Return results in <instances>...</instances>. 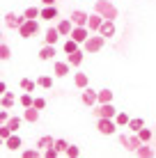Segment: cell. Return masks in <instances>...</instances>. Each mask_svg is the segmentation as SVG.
I'll return each instance as SVG.
<instances>
[{
	"label": "cell",
	"instance_id": "cell-7",
	"mask_svg": "<svg viewBox=\"0 0 156 158\" xmlns=\"http://www.w3.org/2000/svg\"><path fill=\"white\" fill-rule=\"evenodd\" d=\"M69 37H71L74 41L83 44V41L90 37V30H87V25H74V28H71V35H69Z\"/></svg>",
	"mask_w": 156,
	"mask_h": 158
},
{
	"label": "cell",
	"instance_id": "cell-26",
	"mask_svg": "<svg viewBox=\"0 0 156 158\" xmlns=\"http://www.w3.org/2000/svg\"><path fill=\"white\" fill-rule=\"evenodd\" d=\"M19 87L23 92H35V87H37V80H30V78H21L19 80Z\"/></svg>",
	"mask_w": 156,
	"mask_h": 158
},
{
	"label": "cell",
	"instance_id": "cell-40",
	"mask_svg": "<svg viewBox=\"0 0 156 158\" xmlns=\"http://www.w3.org/2000/svg\"><path fill=\"white\" fill-rule=\"evenodd\" d=\"M32 106H35L37 110H44V108H46V99H41V96H37V99L32 101Z\"/></svg>",
	"mask_w": 156,
	"mask_h": 158
},
{
	"label": "cell",
	"instance_id": "cell-28",
	"mask_svg": "<svg viewBox=\"0 0 156 158\" xmlns=\"http://www.w3.org/2000/svg\"><path fill=\"white\" fill-rule=\"evenodd\" d=\"M32 101H35V96H32V92H23V94L19 96V103L23 108H30L32 106Z\"/></svg>",
	"mask_w": 156,
	"mask_h": 158
},
{
	"label": "cell",
	"instance_id": "cell-11",
	"mask_svg": "<svg viewBox=\"0 0 156 158\" xmlns=\"http://www.w3.org/2000/svg\"><path fill=\"white\" fill-rule=\"evenodd\" d=\"M53 73L57 78H64L67 73H71V64L69 62H53Z\"/></svg>",
	"mask_w": 156,
	"mask_h": 158
},
{
	"label": "cell",
	"instance_id": "cell-3",
	"mask_svg": "<svg viewBox=\"0 0 156 158\" xmlns=\"http://www.w3.org/2000/svg\"><path fill=\"white\" fill-rule=\"evenodd\" d=\"M37 32H39V21L37 19H25L23 23L19 25V35L23 37V39H30V37H35Z\"/></svg>",
	"mask_w": 156,
	"mask_h": 158
},
{
	"label": "cell",
	"instance_id": "cell-9",
	"mask_svg": "<svg viewBox=\"0 0 156 158\" xmlns=\"http://www.w3.org/2000/svg\"><path fill=\"white\" fill-rule=\"evenodd\" d=\"M23 21H25V16L23 14H14V12H9V14H5V25H7V28H16V30H19V25L21 23H23Z\"/></svg>",
	"mask_w": 156,
	"mask_h": 158
},
{
	"label": "cell",
	"instance_id": "cell-30",
	"mask_svg": "<svg viewBox=\"0 0 156 158\" xmlns=\"http://www.w3.org/2000/svg\"><path fill=\"white\" fill-rule=\"evenodd\" d=\"M21 122H23V119H21V117H9L7 122H5V124H7V126H9V131H12V133H16V131L21 128Z\"/></svg>",
	"mask_w": 156,
	"mask_h": 158
},
{
	"label": "cell",
	"instance_id": "cell-22",
	"mask_svg": "<svg viewBox=\"0 0 156 158\" xmlns=\"http://www.w3.org/2000/svg\"><path fill=\"white\" fill-rule=\"evenodd\" d=\"M57 39H60V32H57V28H48V30H46V37H44V44H53V46H55Z\"/></svg>",
	"mask_w": 156,
	"mask_h": 158
},
{
	"label": "cell",
	"instance_id": "cell-17",
	"mask_svg": "<svg viewBox=\"0 0 156 158\" xmlns=\"http://www.w3.org/2000/svg\"><path fill=\"white\" fill-rule=\"evenodd\" d=\"M21 144H23V142H21V138H19L16 133H12L9 138H5V147H7L9 151H16V149H21Z\"/></svg>",
	"mask_w": 156,
	"mask_h": 158
},
{
	"label": "cell",
	"instance_id": "cell-12",
	"mask_svg": "<svg viewBox=\"0 0 156 158\" xmlns=\"http://www.w3.org/2000/svg\"><path fill=\"white\" fill-rule=\"evenodd\" d=\"M87 12H83V9H74L71 12V16H69V19H71V23L74 25H87Z\"/></svg>",
	"mask_w": 156,
	"mask_h": 158
},
{
	"label": "cell",
	"instance_id": "cell-44",
	"mask_svg": "<svg viewBox=\"0 0 156 158\" xmlns=\"http://www.w3.org/2000/svg\"><path fill=\"white\" fill-rule=\"evenodd\" d=\"M57 0H41V5H55Z\"/></svg>",
	"mask_w": 156,
	"mask_h": 158
},
{
	"label": "cell",
	"instance_id": "cell-16",
	"mask_svg": "<svg viewBox=\"0 0 156 158\" xmlns=\"http://www.w3.org/2000/svg\"><path fill=\"white\" fill-rule=\"evenodd\" d=\"M57 32H60V37H69L71 35V28H74V23H71V19H62L60 23L55 25Z\"/></svg>",
	"mask_w": 156,
	"mask_h": 158
},
{
	"label": "cell",
	"instance_id": "cell-6",
	"mask_svg": "<svg viewBox=\"0 0 156 158\" xmlns=\"http://www.w3.org/2000/svg\"><path fill=\"white\" fill-rule=\"evenodd\" d=\"M120 144L124 147L126 151H136L138 147L142 144V140L138 138V133H133V135H126V133H122V135H120Z\"/></svg>",
	"mask_w": 156,
	"mask_h": 158
},
{
	"label": "cell",
	"instance_id": "cell-24",
	"mask_svg": "<svg viewBox=\"0 0 156 158\" xmlns=\"http://www.w3.org/2000/svg\"><path fill=\"white\" fill-rule=\"evenodd\" d=\"M53 142H55V140H53L51 135H41V138L37 140V149L44 151V149H48V147H53Z\"/></svg>",
	"mask_w": 156,
	"mask_h": 158
},
{
	"label": "cell",
	"instance_id": "cell-42",
	"mask_svg": "<svg viewBox=\"0 0 156 158\" xmlns=\"http://www.w3.org/2000/svg\"><path fill=\"white\" fill-rule=\"evenodd\" d=\"M7 119H9V112H7V108H2V110H0V126H2Z\"/></svg>",
	"mask_w": 156,
	"mask_h": 158
},
{
	"label": "cell",
	"instance_id": "cell-5",
	"mask_svg": "<svg viewBox=\"0 0 156 158\" xmlns=\"http://www.w3.org/2000/svg\"><path fill=\"white\" fill-rule=\"evenodd\" d=\"M92 112H94L96 119H99V117H110V119H115V115H117V110H115V106H112V101H110V103H96Z\"/></svg>",
	"mask_w": 156,
	"mask_h": 158
},
{
	"label": "cell",
	"instance_id": "cell-34",
	"mask_svg": "<svg viewBox=\"0 0 156 158\" xmlns=\"http://www.w3.org/2000/svg\"><path fill=\"white\" fill-rule=\"evenodd\" d=\"M138 138H140L142 140V142H149V140H152V131H149V128H140V131H138Z\"/></svg>",
	"mask_w": 156,
	"mask_h": 158
},
{
	"label": "cell",
	"instance_id": "cell-31",
	"mask_svg": "<svg viewBox=\"0 0 156 158\" xmlns=\"http://www.w3.org/2000/svg\"><path fill=\"white\" fill-rule=\"evenodd\" d=\"M129 119H131V117H129L126 112H120V110H117V115H115V124H117V128H120V126H126Z\"/></svg>",
	"mask_w": 156,
	"mask_h": 158
},
{
	"label": "cell",
	"instance_id": "cell-8",
	"mask_svg": "<svg viewBox=\"0 0 156 158\" xmlns=\"http://www.w3.org/2000/svg\"><path fill=\"white\" fill-rule=\"evenodd\" d=\"M99 35H103L106 39H110V37H115V21H108V19H103V23L99 25Z\"/></svg>",
	"mask_w": 156,
	"mask_h": 158
},
{
	"label": "cell",
	"instance_id": "cell-46",
	"mask_svg": "<svg viewBox=\"0 0 156 158\" xmlns=\"http://www.w3.org/2000/svg\"><path fill=\"white\" fill-rule=\"evenodd\" d=\"M0 41H2V32H0Z\"/></svg>",
	"mask_w": 156,
	"mask_h": 158
},
{
	"label": "cell",
	"instance_id": "cell-41",
	"mask_svg": "<svg viewBox=\"0 0 156 158\" xmlns=\"http://www.w3.org/2000/svg\"><path fill=\"white\" fill-rule=\"evenodd\" d=\"M9 135H12L9 126H7V124H2V126H0V138H9Z\"/></svg>",
	"mask_w": 156,
	"mask_h": 158
},
{
	"label": "cell",
	"instance_id": "cell-35",
	"mask_svg": "<svg viewBox=\"0 0 156 158\" xmlns=\"http://www.w3.org/2000/svg\"><path fill=\"white\" fill-rule=\"evenodd\" d=\"M23 16L25 19H39V7H28L23 12Z\"/></svg>",
	"mask_w": 156,
	"mask_h": 158
},
{
	"label": "cell",
	"instance_id": "cell-32",
	"mask_svg": "<svg viewBox=\"0 0 156 158\" xmlns=\"http://www.w3.org/2000/svg\"><path fill=\"white\" fill-rule=\"evenodd\" d=\"M78 46H80V44H78V41H74V39H71V37H69V39H67V41H64V53H67V55H69V53H74V51H78Z\"/></svg>",
	"mask_w": 156,
	"mask_h": 158
},
{
	"label": "cell",
	"instance_id": "cell-19",
	"mask_svg": "<svg viewBox=\"0 0 156 158\" xmlns=\"http://www.w3.org/2000/svg\"><path fill=\"white\" fill-rule=\"evenodd\" d=\"M16 103V96H14V92H5V94H0V108H12Z\"/></svg>",
	"mask_w": 156,
	"mask_h": 158
},
{
	"label": "cell",
	"instance_id": "cell-10",
	"mask_svg": "<svg viewBox=\"0 0 156 158\" xmlns=\"http://www.w3.org/2000/svg\"><path fill=\"white\" fill-rule=\"evenodd\" d=\"M39 19H44V21L57 19V7H55V5H44V7L39 9Z\"/></svg>",
	"mask_w": 156,
	"mask_h": 158
},
{
	"label": "cell",
	"instance_id": "cell-43",
	"mask_svg": "<svg viewBox=\"0 0 156 158\" xmlns=\"http://www.w3.org/2000/svg\"><path fill=\"white\" fill-rule=\"evenodd\" d=\"M5 92H7V85H5L2 80H0V94H5Z\"/></svg>",
	"mask_w": 156,
	"mask_h": 158
},
{
	"label": "cell",
	"instance_id": "cell-23",
	"mask_svg": "<svg viewBox=\"0 0 156 158\" xmlns=\"http://www.w3.org/2000/svg\"><path fill=\"white\" fill-rule=\"evenodd\" d=\"M133 154L140 156V158H149V156H154V149H152V147H147V142H142L136 151H133Z\"/></svg>",
	"mask_w": 156,
	"mask_h": 158
},
{
	"label": "cell",
	"instance_id": "cell-13",
	"mask_svg": "<svg viewBox=\"0 0 156 158\" xmlns=\"http://www.w3.org/2000/svg\"><path fill=\"white\" fill-rule=\"evenodd\" d=\"M80 99H83L85 106L94 108V106H96V89H90V87H85V89H83V94H80Z\"/></svg>",
	"mask_w": 156,
	"mask_h": 158
},
{
	"label": "cell",
	"instance_id": "cell-37",
	"mask_svg": "<svg viewBox=\"0 0 156 158\" xmlns=\"http://www.w3.org/2000/svg\"><path fill=\"white\" fill-rule=\"evenodd\" d=\"M64 154H67L69 158H78V156H80V149H78L76 144H69V147H67V151H64Z\"/></svg>",
	"mask_w": 156,
	"mask_h": 158
},
{
	"label": "cell",
	"instance_id": "cell-18",
	"mask_svg": "<svg viewBox=\"0 0 156 158\" xmlns=\"http://www.w3.org/2000/svg\"><path fill=\"white\" fill-rule=\"evenodd\" d=\"M67 62L71 64V67H80V64H83V48L69 53V55H67Z\"/></svg>",
	"mask_w": 156,
	"mask_h": 158
},
{
	"label": "cell",
	"instance_id": "cell-38",
	"mask_svg": "<svg viewBox=\"0 0 156 158\" xmlns=\"http://www.w3.org/2000/svg\"><path fill=\"white\" fill-rule=\"evenodd\" d=\"M41 156H44V158H57L60 154H57V149H55V147H48V149L41 151Z\"/></svg>",
	"mask_w": 156,
	"mask_h": 158
},
{
	"label": "cell",
	"instance_id": "cell-45",
	"mask_svg": "<svg viewBox=\"0 0 156 158\" xmlns=\"http://www.w3.org/2000/svg\"><path fill=\"white\" fill-rule=\"evenodd\" d=\"M0 147H5V138H0Z\"/></svg>",
	"mask_w": 156,
	"mask_h": 158
},
{
	"label": "cell",
	"instance_id": "cell-1",
	"mask_svg": "<svg viewBox=\"0 0 156 158\" xmlns=\"http://www.w3.org/2000/svg\"><path fill=\"white\" fill-rule=\"evenodd\" d=\"M94 12L96 14H101L103 19H108V21H115L117 19V7L112 5V0H96L94 2Z\"/></svg>",
	"mask_w": 156,
	"mask_h": 158
},
{
	"label": "cell",
	"instance_id": "cell-25",
	"mask_svg": "<svg viewBox=\"0 0 156 158\" xmlns=\"http://www.w3.org/2000/svg\"><path fill=\"white\" fill-rule=\"evenodd\" d=\"M112 101V92L110 89H99L96 92V103H110Z\"/></svg>",
	"mask_w": 156,
	"mask_h": 158
},
{
	"label": "cell",
	"instance_id": "cell-21",
	"mask_svg": "<svg viewBox=\"0 0 156 158\" xmlns=\"http://www.w3.org/2000/svg\"><path fill=\"white\" fill-rule=\"evenodd\" d=\"M74 83H76V87H78V89H85V87L90 85V78H87V73L78 71L76 76H74Z\"/></svg>",
	"mask_w": 156,
	"mask_h": 158
},
{
	"label": "cell",
	"instance_id": "cell-39",
	"mask_svg": "<svg viewBox=\"0 0 156 158\" xmlns=\"http://www.w3.org/2000/svg\"><path fill=\"white\" fill-rule=\"evenodd\" d=\"M21 156H23V158H39V156H41V151H39V149H25Z\"/></svg>",
	"mask_w": 156,
	"mask_h": 158
},
{
	"label": "cell",
	"instance_id": "cell-15",
	"mask_svg": "<svg viewBox=\"0 0 156 158\" xmlns=\"http://www.w3.org/2000/svg\"><path fill=\"white\" fill-rule=\"evenodd\" d=\"M101 23H103V16H101V14H96V12H94V14H90V16H87V30H90V32H96Z\"/></svg>",
	"mask_w": 156,
	"mask_h": 158
},
{
	"label": "cell",
	"instance_id": "cell-33",
	"mask_svg": "<svg viewBox=\"0 0 156 158\" xmlns=\"http://www.w3.org/2000/svg\"><path fill=\"white\" fill-rule=\"evenodd\" d=\"M9 57H12V51H9V46L0 41V60H9Z\"/></svg>",
	"mask_w": 156,
	"mask_h": 158
},
{
	"label": "cell",
	"instance_id": "cell-27",
	"mask_svg": "<svg viewBox=\"0 0 156 158\" xmlns=\"http://www.w3.org/2000/svg\"><path fill=\"white\" fill-rule=\"evenodd\" d=\"M142 126H145V122H142L140 117H136V119H129V124H126V128L131 131V133H138V131H140Z\"/></svg>",
	"mask_w": 156,
	"mask_h": 158
},
{
	"label": "cell",
	"instance_id": "cell-20",
	"mask_svg": "<svg viewBox=\"0 0 156 158\" xmlns=\"http://www.w3.org/2000/svg\"><path fill=\"white\" fill-rule=\"evenodd\" d=\"M23 119H25V122H30V124H35L37 119H39V110H37L35 106L25 108V112H23Z\"/></svg>",
	"mask_w": 156,
	"mask_h": 158
},
{
	"label": "cell",
	"instance_id": "cell-4",
	"mask_svg": "<svg viewBox=\"0 0 156 158\" xmlns=\"http://www.w3.org/2000/svg\"><path fill=\"white\" fill-rule=\"evenodd\" d=\"M96 128H99L101 135H115L117 124H115V119H110V117H99L96 119Z\"/></svg>",
	"mask_w": 156,
	"mask_h": 158
},
{
	"label": "cell",
	"instance_id": "cell-36",
	"mask_svg": "<svg viewBox=\"0 0 156 158\" xmlns=\"http://www.w3.org/2000/svg\"><path fill=\"white\" fill-rule=\"evenodd\" d=\"M53 147L57 149V154H64V151H67V147H69V142H67V140H55Z\"/></svg>",
	"mask_w": 156,
	"mask_h": 158
},
{
	"label": "cell",
	"instance_id": "cell-29",
	"mask_svg": "<svg viewBox=\"0 0 156 158\" xmlns=\"http://www.w3.org/2000/svg\"><path fill=\"white\" fill-rule=\"evenodd\" d=\"M37 87L51 89V87H53V78H51V76H39V78H37Z\"/></svg>",
	"mask_w": 156,
	"mask_h": 158
},
{
	"label": "cell",
	"instance_id": "cell-14",
	"mask_svg": "<svg viewBox=\"0 0 156 158\" xmlns=\"http://www.w3.org/2000/svg\"><path fill=\"white\" fill-rule=\"evenodd\" d=\"M55 55H57V51H55V46H53V44H44V46H41V51H39V60H44V62L53 60Z\"/></svg>",
	"mask_w": 156,
	"mask_h": 158
},
{
	"label": "cell",
	"instance_id": "cell-2",
	"mask_svg": "<svg viewBox=\"0 0 156 158\" xmlns=\"http://www.w3.org/2000/svg\"><path fill=\"white\" fill-rule=\"evenodd\" d=\"M103 44H106V37L96 32V35H90L87 39L83 41V51L85 53H99L101 48H103Z\"/></svg>",
	"mask_w": 156,
	"mask_h": 158
}]
</instances>
